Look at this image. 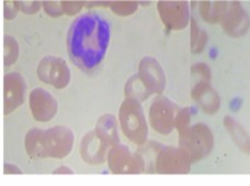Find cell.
Listing matches in <instances>:
<instances>
[{
  "label": "cell",
  "instance_id": "cell-3",
  "mask_svg": "<svg viewBox=\"0 0 250 186\" xmlns=\"http://www.w3.org/2000/svg\"><path fill=\"white\" fill-rule=\"evenodd\" d=\"M119 124L123 135L137 146L144 145L149 135L147 118L140 101L125 99L119 109Z\"/></svg>",
  "mask_w": 250,
  "mask_h": 186
},
{
  "label": "cell",
  "instance_id": "cell-19",
  "mask_svg": "<svg viewBox=\"0 0 250 186\" xmlns=\"http://www.w3.org/2000/svg\"><path fill=\"white\" fill-rule=\"evenodd\" d=\"M190 51L192 54H201L207 46L208 41V35L207 31L200 28L198 22L192 18L190 22Z\"/></svg>",
  "mask_w": 250,
  "mask_h": 186
},
{
  "label": "cell",
  "instance_id": "cell-9",
  "mask_svg": "<svg viewBox=\"0 0 250 186\" xmlns=\"http://www.w3.org/2000/svg\"><path fill=\"white\" fill-rule=\"evenodd\" d=\"M157 11L163 24L171 31L185 30L192 19L189 2L182 0L158 1Z\"/></svg>",
  "mask_w": 250,
  "mask_h": 186
},
{
  "label": "cell",
  "instance_id": "cell-13",
  "mask_svg": "<svg viewBox=\"0 0 250 186\" xmlns=\"http://www.w3.org/2000/svg\"><path fill=\"white\" fill-rule=\"evenodd\" d=\"M221 26L226 35L231 38H240L250 29V17L239 1L229 2V7L221 21Z\"/></svg>",
  "mask_w": 250,
  "mask_h": 186
},
{
  "label": "cell",
  "instance_id": "cell-22",
  "mask_svg": "<svg viewBox=\"0 0 250 186\" xmlns=\"http://www.w3.org/2000/svg\"><path fill=\"white\" fill-rule=\"evenodd\" d=\"M109 7L115 16L129 17L135 13L140 8L138 1H113L109 3Z\"/></svg>",
  "mask_w": 250,
  "mask_h": 186
},
{
  "label": "cell",
  "instance_id": "cell-18",
  "mask_svg": "<svg viewBox=\"0 0 250 186\" xmlns=\"http://www.w3.org/2000/svg\"><path fill=\"white\" fill-rule=\"evenodd\" d=\"M229 7V1H201L199 10L203 21L209 24H216L221 23Z\"/></svg>",
  "mask_w": 250,
  "mask_h": 186
},
{
  "label": "cell",
  "instance_id": "cell-8",
  "mask_svg": "<svg viewBox=\"0 0 250 186\" xmlns=\"http://www.w3.org/2000/svg\"><path fill=\"white\" fill-rule=\"evenodd\" d=\"M192 162L184 149L172 146H163L155 159V171L159 174H188Z\"/></svg>",
  "mask_w": 250,
  "mask_h": 186
},
{
  "label": "cell",
  "instance_id": "cell-29",
  "mask_svg": "<svg viewBox=\"0 0 250 186\" xmlns=\"http://www.w3.org/2000/svg\"><path fill=\"white\" fill-rule=\"evenodd\" d=\"M3 173L4 174H23V171H22L18 166L12 165V163H4Z\"/></svg>",
  "mask_w": 250,
  "mask_h": 186
},
{
  "label": "cell",
  "instance_id": "cell-4",
  "mask_svg": "<svg viewBox=\"0 0 250 186\" xmlns=\"http://www.w3.org/2000/svg\"><path fill=\"white\" fill-rule=\"evenodd\" d=\"M179 134V147L185 150L192 163L203 160L211 154L214 148V135L204 123L190 125Z\"/></svg>",
  "mask_w": 250,
  "mask_h": 186
},
{
  "label": "cell",
  "instance_id": "cell-5",
  "mask_svg": "<svg viewBox=\"0 0 250 186\" xmlns=\"http://www.w3.org/2000/svg\"><path fill=\"white\" fill-rule=\"evenodd\" d=\"M179 109L165 95H156L148 111L149 126L159 135L168 136L176 130L175 122Z\"/></svg>",
  "mask_w": 250,
  "mask_h": 186
},
{
  "label": "cell",
  "instance_id": "cell-16",
  "mask_svg": "<svg viewBox=\"0 0 250 186\" xmlns=\"http://www.w3.org/2000/svg\"><path fill=\"white\" fill-rule=\"evenodd\" d=\"M119 126V119L113 114L106 113L98 118L95 130L110 147H113L115 145L121 144L118 130Z\"/></svg>",
  "mask_w": 250,
  "mask_h": 186
},
{
  "label": "cell",
  "instance_id": "cell-30",
  "mask_svg": "<svg viewBox=\"0 0 250 186\" xmlns=\"http://www.w3.org/2000/svg\"><path fill=\"white\" fill-rule=\"evenodd\" d=\"M53 174H75V171L70 167L61 166L53 171Z\"/></svg>",
  "mask_w": 250,
  "mask_h": 186
},
{
  "label": "cell",
  "instance_id": "cell-15",
  "mask_svg": "<svg viewBox=\"0 0 250 186\" xmlns=\"http://www.w3.org/2000/svg\"><path fill=\"white\" fill-rule=\"evenodd\" d=\"M191 97L207 115L216 114L221 109V96L209 81H196L191 89Z\"/></svg>",
  "mask_w": 250,
  "mask_h": 186
},
{
  "label": "cell",
  "instance_id": "cell-20",
  "mask_svg": "<svg viewBox=\"0 0 250 186\" xmlns=\"http://www.w3.org/2000/svg\"><path fill=\"white\" fill-rule=\"evenodd\" d=\"M151 94L146 89L144 83L138 77V74H135L134 76L128 79L124 86V96L125 99H134L142 102L146 101Z\"/></svg>",
  "mask_w": 250,
  "mask_h": 186
},
{
  "label": "cell",
  "instance_id": "cell-6",
  "mask_svg": "<svg viewBox=\"0 0 250 186\" xmlns=\"http://www.w3.org/2000/svg\"><path fill=\"white\" fill-rule=\"evenodd\" d=\"M37 76L45 85L64 90L69 86L71 72L67 61L59 56L48 55L40 60L37 67Z\"/></svg>",
  "mask_w": 250,
  "mask_h": 186
},
{
  "label": "cell",
  "instance_id": "cell-7",
  "mask_svg": "<svg viewBox=\"0 0 250 186\" xmlns=\"http://www.w3.org/2000/svg\"><path fill=\"white\" fill-rule=\"evenodd\" d=\"M106 163L113 174H140L145 171L144 158L140 153L131 151V149L123 144L110 148Z\"/></svg>",
  "mask_w": 250,
  "mask_h": 186
},
{
  "label": "cell",
  "instance_id": "cell-24",
  "mask_svg": "<svg viewBox=\"0 0 250 186\" xmlns=\"http://www.w3.org/2000/svg\"><path fill=\"white\" fill-rule=\"evenodd\" d=\"M191 125V110L190 108H182L179 109L176 116V122H175V127L180 132L185 130Z\"/></svg>",
  "mask_w": 250,
  "mask_h": 186
},
{
  "label": "cell",
  "instance_id": "cell-10",
  "mask_svg": "<svg viewBox=\"0 0 250 186\" xmlns=\"http://www.w3.org/2000/svg\"><path fill=\"white\" fill-rule=\"evenodd\" d=\"M137 74L151 95L163 94L167 85L166 73L155 57H143L138 63Z\"/></svg>",
  "mask_w": 250,
  "mask_h": 186
},
{
  "label": "cell",
  "instance_id": "cell-21",
  "mask_svg": "<svg viewBox=\"0 0 250 186\" xmlns=\"http://www.w3.org/2000/svg\"><path fill=\"white\" fill-rule=\"evenodd\" d=\"M20 56L19 42L12 35H4L3 37V66L4 68L11 67L15 65Z\"/></svg>",
  "mask_w": 250,
  "mask_h": 186
},
{
  "label": "cell",
  "instance_id": "cell-26",
  "mask_svg": "<svg viewBox=\"0 0 250 186\" xmlns=\"http://www.w3.org/2000/svg\"><path fill=\"white\" fill-rule=\"evenodd\" d=\"M62 9L66 16H76L84 7L83 1H61Z\"/></svg>",
  "mask_w": 250,
  "mask_h": 186
},
{
  "label": "cell",
  "instance_id": "cell-2",
  "mask_svg": "<svg viewBox=\"0 0 250 186\" xmlns=\"http://www.w3.org/2000/svg\"><path fill=\"white\" fill-rule=\"evenodd\" d=\"M75 134L71 128L57 125L46 130L31 128L24 137V149L30 159L62 160L73 151Z\"/></svg>",
  "mask_w": 250,
  "mask_h": 186
},
{
  "label": "cell",
  "instance_id": "cell-27",
  "mask_svg": "<svg viewBox=\"0 0 250 186\" xmlns=\"http://www.w3.org/2000/svg\"><path fill=\"white\" fill-rule=\"evenodd\" d=\"M20 11L19 1H4L3 2V18L4 20L11 21L16 19Z\"/></svg>",
  "mask_w": 250,
  "mask_h": 186
},
{
  "label": "cell",
  "instance_id": "cell-25",
  "mask_svg": "<svg viewBox=\"0 0 250 186\" xmlns=\"http://www.w3.org/2000/svg\"><path fill=\"white\" fill-rule=\"evenodd\" d=\"M42 8L51 18H60L64 15L61 1H42Z\"/></svg>",
  "mask_w": 250,
  "mask_h": 186
},
{
  "label": "cell",
  "instance_id": "cell-17",
  "mask_svg": "<svg viewBox=\"0 0 250 186\" xmlns=\"http://www.w3.org/2000/svg\"><path fill=\"white\" fill-rule=\"evenodd\" d=\"M223 125L236 147L250 157V135L247 130L229 115L223 118Z\"/></svg>",
  "mask_w": 250,
  "mask_h": 186
},
{
  "label": "cell",
  "instance_id": "cell-12",
  "mask_svg": "<svg viewBox=\"0 0 250 186\" xmlns=\"http://www.w3.org/2000/svg\"><path fill=\"white\" fill-rule=\"evenodd\" d=\"M26 81L21 74L11 72L3 77V115L12 114L24 103Z\"/></svg>",
  "mask_w": 250,
  "mask_h": 186
},
{
  "label": "cell",
  "instance_id": "cell-1",
  "mask_svg": "<svg viewBox=\"0 0 250 186\" xmlns=\"http://www.w3.org/2000/svg\"><path fill=\"white\" fill-rule=\"evenodd\" d=\"M110 39L108 20L96 11H88L76 18L67 31V54L76 67L90 73L104 59Z\"/></svg>",
  "mask_w": 250,
  "mask_h": 186
},
{
  "label": "cell",
  "instance_id": "cell-11",
  "mask_svg": "<svg viewBox=\"0 0 250 186\" xmlns=\"http://www.w3.org/2000/svg\"><path fill=\"white\" fill-rule=\"evenodd\" d=\"M29 108L34 121L51 122L59 112L56 97L43 88H35L29 93Z\"/></svg>",
  "mask_w": 250,
  "mask_h": 186
},
{
  "label": "cell",
  "instance_id": "cell-14",
  "mask_svg": "<svg viewBox=\"0 0 250 186\" xmlns=\"http://www.w3.org/2000/svg\"><path fill=\"white\" fill-rule=\"evenodd\" d=\"M110 146L97 134L95 130L86 132L80 140L79 154L83 162L91 166H100L106 162Z\"/></svg>",
  "mask_w": 250,
  "mask_h": 186
},
{
  "label": "cell",
  "instance_id": "cell-23",
  "mask_svg": "<svg viewBox=\"0 0 250 186\" xmlns=\"http://www.w3.org/2000/svg\"><path fill=\"white\" fill-rule=\"evenodd\" d=\"M191 76L194 82L196 81H209L212 79L211 68L205 63H196L192 65L191 67Z\"/></svg>",
  "mask_w": 250,
  "mask_h": 186
},
{
  "label": "cell",
  "instance_id": "cell-28",
  "mask_svg": "<svg viewBox=\"0 0 250 186\" xmlns=\"http://www.w3.org/2000/svg\"><path fill=\"white\" fill-rule=\"evenodd\" d=\"M19 6L24 15H37L41 10L42 1H19Z\"/></svg>",
  "mask_w": 250,
  "mask_h": 186
}]
</instances>
